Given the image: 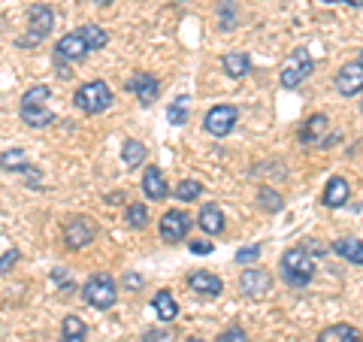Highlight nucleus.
I'll return each mask as SVG.
<instances>
[{
  "instance_id": "obj_3",
  "label": "nucleus",
  "mask_w": 363,
  "mask_h": 342,
  "mask_svg": "<svg viewBox=\"0 0 363 342\" xmlns=\"http://www.w3.org/2000/svg\"><path fill=\"white\" fill-rule=\"evenodd\" d=\"M82 300L88 306H94V309H100V312L112 309L116 300H118V285H116V279L106 276V272H94V276H91L82 285Z\"/></svg>"
},
{
  "instance_id": "obj_1",
  "label": "nucleus",
  "mask_w": 363,
  "mask_h": 342,
  "mask_svg": "<svg viewBox=\"0 0 363 342\" xmlns=\"http://www.w3.org/2000/svg\"><path fill=\"white\" fill-rule=\"evenodd\" d=\"M279 276L294 291L309 288L312 279H315V255L306 246L288 248V252L281 255V260H279Z\"/></svg>"
},
{
  "instance_id": "obj_41",
  "label": "nucleus",
  "mask_w": 363,
  "mask_h": 342,
  "mask_svg": "<svg viewBox=\"0 0 363 342\" xmlns=\"http://www.w3.org/2000/svg\"><path fill=\"white\" fill-rule=\"evenodd\" d=\"M94 6H109V4H116V0H91Z\"/></svg>"
},
{
  "instance_id": "obj_23",
  "label": "nucleus",
  "mask_w": 363,
  "mask_h": 342,
  "mask_svg": "<svg viewBox=\"0 0 363 342\" xmlns=\"http://www.w3.org/2000/svg\"><path fill=\"white\" fill-rule=\"evenodd\" d=\"M152 309L157 312V318H161L164 324H169V321H176V315H179V303L169 291H157L152 297Z\"/></svg>"
},
{
  "instance_id": "obj_30",
  "label": "nucleus",
  "mask_w": 363,
  "mask_h": 342,
  "mask_svg": "<svg viewBox=\"0 0 363 342\" xmlns=\"http://www.w3.org/2000/svg\"><path fill=\"white\" fill-rule=\"evenodd\" d=\"M257 200H260V206H264L267 212H279L281 206H285V200H281V194H276V191L267 188V185L257 191Z\"/></svg>"
},
{
  "instance_id": "obj_10",
  "label": "nucleus",
  "mask_w": 363,
  "mask_h": 342,
  "mask_svg": "<svg viewBox=\"0 0 363 342\" xmlns=\"http://www.w3.org/2000/svg\"><path fill=\"white\" fill-rule=\"evenodd\" d=\"M191 224L194 221H191V215L185 209H169L161 219V239L164 243H182V239L188 236Z\"/></svg>"
},
{
  "instance_id": "obj_4",
  "label": "nucleus",
  "mask_w": 363,
  "mask_h": 342,
  "mask_svg": "<svg viewBox=\"0 0 363 342\" xmlns=\"http://www.w3.org/2000/svg\"><path fill=\"white\" fill-rule=\"evenodd\" d=\"M312 73H315V61H312L309 49H294L285 58V64H281V70H279V85L294 91V88H300Z\"/></svg>"
},
{
  "instance_id": "obj_29",
  "label": "nucleus",
  "mask_w": 363,
  "mask_h": 342,
  "mask_svg": "<svg viewBox=\"0 0 363 342\" xmlns=\"http://www.w3.org/2000/svg\"><path fill=\"white\" fill-rule=\"evenodd\" d=\"M218 28L221 31L236 28V4L233 0H218Z\"/></svg>"
},
{
  "instance_id": "obj_39",
  "label": "nucleus",
  "mask_w": 363,
  "mask_h": 342,
  "mask_svg": "<svg viewBox=\"0 0 363 342\" xmlns=\"http://www.w3.org/2000/svg\"><path fill=\"white\" fill-rule=\"evenodd\" d=\"M124 285H128V288H140L143 276H136V272H128V276H124Z\"/></svg>"
},
{
  "instance_id": "obj_19",
  "label": "nucleus",
  "mask_w": 363,
  "mask_h": 342,
  "mask_svg": "<svg viewBox=\"0 0 363 342\" xmlns=\"http://www.w3.org/2000/svg\"><path fill=\"white\" fill-rule=\"evenodd\" d=\"M18 118L28 124V128H49V124L58 118L45 104H21L18 106Z\"/></svg>"
},
{
  "instance_id": "obj_36",
  "label": "nucleus",
  "mask_w": 363,
  "mask_h": 342,
  "mask_svg": "<svg viewBox=\"0 0 363 342\" xmlns=\"http://www.w3.org/2000/svg\"><path fill=\"white\" fill-rule=\"evenodd\" d=\"M188 248H191L194 255H212V252H215V243H206V239H191Z\"/></svg>"
},
{
  "instance_id": "obj_16",
  "label": "nucleus",
  "mask_w": 363,
  "mask_h": 342,
  "mask_svg": "<svg viewBox=\"0 0 363 342\" xmlns=\"http://www.w3.org/2000/svg\"><path fill=\"white\" fill-rule=\"evenodd\" d=\"M197 224H200V231L206 233V236H218V233H224L227 221H224V212H221L218 203H203V206H200V215H197Z\"/></svg>"
},
{
  "instance_id": "obj_8",
  "label": "nucleus",
  "mask_w": 363,
  "mask_h": 342,
  "mask_svg": "<svg viewBox=\"0 0 363 342\" xmlns=\"http://www.w3.org/2000/svg\"><path fill=\"white\" fill-rule=\"evenodd\" d=\"M88 52H91V49H88L85 37H82L79 31H73V33H67V37L58 40L52 58H55V64H58V67H67V64H73V61H82Z\"/></svg>"
},
{
  "instance_id": "obj_25",
  "label": "nucleus",
  "mask_w": 363,
  "mask_h": 342,
  "mask_svg": "<svg viewBox=\"0 0 363 342\" xmlns=\"http://www.w3.org/2000/svg\"><path fill=\"white\" fill-rule=\"evenodd\" d=\"M145 155H149V149L140 143V140H124L121 145V161L128 167H143L145 164Z\"/></svg>"
},
{
  "instance_id": "obj_5",
  "label": "nucleus",
  "mask_w": 363,
  "mask_h": 342,
  "mask_svg": "<svg viewBox=\"0 0 363 342\" xmlns=\"http://www.w3.org/2000/svg\"><path fill=\"white\" fill-rule=\"evenodd\" d=\"M52 28H55V13H52V6H45V4L28 6V33L18 40V45H21V49H30V45L43 43V40L52 33Z\"/></svg>"
},
{
  "instance_id": "obj_32",
  "label": "nucleus",
  "mask_w": 363,
  "mask_h": 342,
  "mask_svg": "<svg viewBox=\"0 0 363 342\" xmlns=\"http://www.w3.org/2000/svg\"><path fill=\"white\" fill-rule=\"evenodd\" d=\"M52 97V88L49 85H33V88H28L25 91V97H21V104H45V100Z\"/></svg>"
},
{
  "instance_id": "obj_22",
  "label": "nucleus",
  "mask_w": 363,
  "mask_h": 342,
  "mask_svg": "<svg viewBox=\"0 0 363 342\" xmlns=\"http://www.w3.org/2000/svg\"><path fill=\"white\" fill-rule=\"evenodd\" d=\"M221 70L230 79H242L252 73V58H248L245 52H227L221 58Z\"/></svg>"
},
{
  "instance_id": "obj_33",
  "label": "nucleus",
  "mask_w": 363,
  "mask_h": 342,
  "mask_svg": "<svg viewBox=\"0 0 363 342\" xmlns=\"http://www.w3.org/2000/svg\"><path fill=\"white\" fill-rule=\"evenodd\" d=\"M215 342H252V339H248V333H245L240 324H230V327H224V330H221Z\"/></svg>"
},
{
  "instance_id": "obj_26",
  "label": "nucleus",
  "mask_w": 363,
  "mask_h": 342,
  "mask_svg": "<svg viewBox=\"0 0 363 342\" xmlns=\"http://www.w3.org/2000/svg\"><path fill=\"white\" fill-rule=\"evenodd\" d=\"M200 194H203V182H197V179H182L179 185L173 188V197L179 203H194Z\"/></svg>"
},
{
  "instance_id": "obj_18",
  "label": "nucleus",
  "mask_w": 363,
  "mask_h": 342,
  "mask_svg": "<svg viewBox=\"0 0 363 342\" xmlns=\"http://www.w3.org/2000/svg\"><path fill=\"white\" fill-rule=\"evenodd\" d=\"M330 248H333V255L348 260L351 267H363V239H357V236H339V239H333Z\"/></svg>"
},
{
  "instance_id": "obj_44",
  "label": "nucleus",
  "mask_w": 363,
  "mask_h": 342,
  "mask_svg": "<svg viewBox=\"0 0 363 342\" xmlns=\"http://www.w3.org/2000/svg\"><path fill=\"white\" fill-rule=\"evenodd\" d=\"M188 342H203V339H197V336H191V339H188Z\"/></svg>"
},
{
  "instance_id": "obj_27",
  "label": "nucleus",
  "mask_w": 363,
  "mask_h": 342,
  "mask_svg": "<svg viewBox=\"0 0 363 342\" xmlns=\"http://www.w3.org/2000/svg\"><path fill=\"white\" fill-rule=\"evenodd\" d=\"M79 33L85 37V43H88V49H91V52L104 49V45L109 43V33L100 28V25H82V28H79Z\"/></svg>"
},
{
  "instance_id": "obj_17",
  "label": "nucleus",
  "mask_w": 363,
  "mask_h": 342,
  "mask_svg": "<svg viewBox=\"0 0 363 342\" xmlns=\"http://www.w3.org/2000/svg\"><path fill=\"white\" fill-rule=\"evenodd\" d=\"M143 194L149 200H164L169 197V188H167V179L161 173V167L152 164V167H145V173H143Z\"/></svg>"
},
{
  "instance_id": "obj_40",
  "label": "nucleus",
  "mask_w": 363,
  "mask_h": 342,
  "mask_svg": "<svg viewBox=\"0 0 363 342\" xmlns=\"http://www.w3.org/2000/svg\"><path fill=\"white\" fill-rule=\"evenodd\" d=\"M342 4H348V6H354V9H363V0H342Z\"/></svg>"
},
{
  "instance_id": "obj_38",
  "label": "nucleus",
  "mask_w": 363,
  "mask_h": 342,
  "mask_svg": "<svg viewBox=\"0 0 363 342\" xmlns=\"http://www.w3.org/2000/svg\"><path fill=\"white\" fill-rule=\"evenodd\" d=\"M143 339L145 342H169V333H155V330H145Z\"/></svg>"
},
{
  "instance_id": "obj_12",
  "label": "nucleus",
  "mask_w": 363,
  "mask_h": 342,
  "mask_svg": "<svg viewBox=\"0 0 363 342\" xmlns=\"http://www.w3.org/2000/svg\"><path fill=\"white\" fill-rule=\"evenodd\" d=\"M128 91L143 106H152L157 94H161V82H157V76H152V73H133L128 79Z\"/></svg>"
},
{
  "instance_id": "obj_6",
  "label": "nucleus",
  "mask_w": 363,
  "mask_h": 342,
  "mask_svg": "<svg viewBox=\"0 0 363 342\" xmlns=\"http://www.w3.org/2000/svg\"><path fill=\"white\" fill-rule=\"evenodd\" d=\"M236 121H240V109H236L233 104H218V106H212L206 112V118H203V131H206L209 136H230L233 128H236Z\"/></svg>"
},
{
  "instance_id": "obj_31",
  "label": "nucleus",
  "mask_w": 363,
  "mask_h": 342,
  "mask_svg": "<svg viewBox=\"0 0 363 342\" xmlns=\"http://www.w3.org/2000/svg\"><path fill=\"white\" fill-rule=\"evenodd\" d=\"M167 121H169V124H176V128H182V124L188 121V106H185V97H179V100H173V104L167 106Z\"/></svg>"
},
{
  "instance_id": "obj_24",
  "label": "nucleus",
  "mask_w": 363,
  "mask_h": 342,
  "mask_svg": "<svg viewBox=\"0 0 363 342\" xmlns=\"http://www.w3.org/2000/svg\"><path fill=\"white\" fill-rule=\"evenodd\" d=\"M61 330H64V336H61L58 342H88V330H85V321H82V318L67 315V318H64V324H61Z\"/></svg>"
},
{
  "instance_id": "obj_20",
  "label": "nucleus",
  "mask_w": 363,
  "mask_h": 342,
  "mask_svg": "<svg viewBox=\"0 0 363 342\" xmlns=\"http://www.w3.org/2000/svg\"><path fill=\"white\" fill-rule=\"evenodd\" d=\"M315 342H363V333L357 327H351L345 321H339V324H330V327H324L321 333L315 336Z\"/></svg>"
},
{
  "instance_id": "obj_21",
  "label": "nucleus",
  "mask_w": 363,
  "mask_h": 342,
  "mask_svg": "<svg viewBox=\"0 0 363 342\" xmlns=\"http://www.w3.org/2000/svg\"><path fill=\"white\" fill-rule=\"evenodd\" d=\"M0 170H6V173H28V176H33V173H40V170H33L30 164H28V155H25V149H6V152H0Z\"/></svg>"
},
{
  "instance_id": "obj_37",
  "label": "nucleus",
  "mask_w": 363,
  "mask_h": 342,
  "mask_svg": "<svg viewBox=\"0 0 363 342\" xmlns=\"http://www.w3.org/2000/svg\"><path fill=\"white\" fill-rule=\"evenodd\" d=\"M303 246L309 248L312 255H327V246H318V239H303Z\"/></svg>"
},
{
  "instance_id": "obj_28",
  "label": "nucleus",
  "mask_w": 363,
  "mask_h": 342,
  "mask_svg": "<svg viewBox=\"0 0 363 342\" xmlns=\"http://www.w3.org/2000/svg\"><path fill=\"white\" fill-rule=\"evenodd\" d=\"M124 219H128V224L133 231H143V227L149 224V209H145L143 203H130V206L124 209Z\"/></svg>"
},
{
  "instance_id": "obj_2",
  "label": "nucleus",
  "mask_w": 363,
  "mask_h": 342,
  "mask_svg": "<svg viewBox=\"0 0 363 342\" xmlns=\"http://www.w3.org/2000/svg\"><path fill=\"white\" fill-rule=\"evenodd\" d=\"M73 104L79 112H85V116H100V112H106L112 106V88L104 82V79L85 82V85L76 88Z\"/></svg>"
},
{
  "instance_id": "obj_15",
  "label": "nucleus",
  "mask_w": 363,
  "mask_h": 342,
  "mask_svg": "<svg viewBox=\"0 0 363 342\" xmlns=\"http://www.w3.org/2000/svg\"><path fill=\"white\" fill-rule=\"evenodd\" d=\"M348 197H351L348 179H342V176H330V179H327V185L321 191V203L327 209H342L348 203Z\"/></svg>"
},
{
  "instance_id": "obj_9",
  "label": "nucleus",
  "mask_w": 363,
  "mask_h": 342,
  "mask_svg": "<svg viewBox=\"0 0 363 342\" xmlns=\"http://www.w3.org/2000/svg\"><path fill=\"white\" fill-rule=\"evenodd\" d=\"M240 291L245 297H267L272 291V272L264 267H245L240 276Z\"/></svg>"
},
{
  "instance_id": "obj_11",
  "label": "nucleus",
  "mask_w": 363,
  "mask_h": 342,
  "mask_svg": "<svg viewBox=\"0 0 363 342\" xmlns=\"http://www.w3.org/2000/svg\"><path fill=\"white\" fill-rule=\"evenodd\" d=\"M336 91L342 97L363 94V64L360 61H348V64L339 67V73H336Z\"/></svg>"
},
{
  "instance_id": "obj_43",
  "label": "nucleus",
  "mask_w": 363,
  "mask_h": 342,
  "mask_svg": "<svg viewBox=\"0 0 363 342\" xmlns=\"http://www.w3.org/2000/svg\"><path fill=\"white\" fill-rule=\"evenodd\" d=\"M357 61H360V64H363V49H360V55H357Z\"/></svg>"
},
{
  "instance_id": "obj_42",
  "label": "nucleus",
  "mask_w": 363,
  "mask_h": 342,
  "mask_svg": "<svg viewBox=\"0 0 363 342\" xmlns=\"http://www.w3.org/2000/svg\"><path fill=\"white\" fill-rule=\"evenodd\" d=\"M321 4H327V6H333V4H342V0H321Z\"/></svg>"
},
{
  "instance_id": "obj_35",
  "label": "nucleus",
  "mask_w": 363,
  "mask_h": 342,
  "mask_svg": "<svg viewBox=\"0 0 363 342\" xmlns=\"http://www.w3.org/2000/svg\"><path fill=\"white\" fill-rule=\"evenodd\" d=\"M18 258H21V255H18V248H6V252L0 255V276L16 267V264H18Z\"/></svg>"
},
{
  "instance_id": "obj_13",
  "label": "nucleus",
  "mask_w": 363,
  "mask_h": 342,
  "mask_svg": "<svg viewBox=\"0 0 363 342\" xmlns=\"http://www.w3.org/2000/svg\"><path fill=\"white\" fill-rule=\"evenodd\" d=\"M327 133H330V118L324 112H315V116L306 118L303 131H300V143L315 145V149H324L327 145Z\"/></svg>"
},
{
  "instance_id": "obj_45",
  "label": "nucleus",
  "mask_w": 363,
  "mask_h": 342,
  "mask_svg": "<svg viewBox=\"0 0 363 342\" xmlns=\"http://www.w3.org/2000/svg\"><path fill=\"white\" fill-rule=\"evenodd\" d=\"M360 112H363V94H360Z\"/></svg>"
},
{
  "instance_id": "obj_14",
  "label": "nucleus",
  "mask_w": 363,
  "mask_h": 342,
  "mask_svg": "<svg viewBox=\"0 0 363 342\" xmlns=\"http://www.w3.org/2000/svg\"><path fill=\"white\" fill-rule=\"evenodd\" d=\"M188 291H194L197 297L215 300V297H221V294H224V282L215 276V272H209V270H194L188 276Z\"/></svg>"
},
{
  "instance_id": "obj_7",
  "label": "nucleus",
  "mask_w": 363,
  "mask_h": 342,
  "mask_svg": "<svg viewBox=\"0 0 363 342\" xmlns=\"http://www.w3.org/2000/svg\"><path fill=\"white\" fill-rule=\"evenodd\" d=\"M94 236H97V224L91 221L88 215H70V219L64 221V243H67V248H73V252L91 246Z\"/></svg>"
},
{
  "instance_id": "obj_34",
  "label": "nucleus",
  "mask_w": 363,
  "mask_h": 342,
  "mask_svg": "<svg viewBox=\"0 0 363 342\" xmlns=\"http://www.w3.org/2000/svg\"><path fill=\"white\" fill-rule=\"evenodd\" d=\"M260 258V246H245V248H240V252L233 255V260L240 267H248V264H255V260Z\"/></svg>"
}]
</instances>
